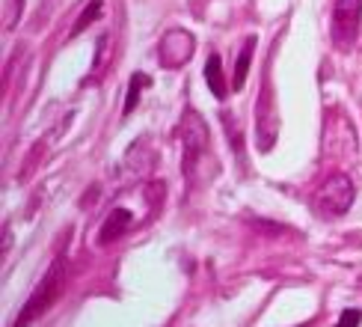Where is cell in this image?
<instances>
[{
	"instance_id": "obj_1",
	"label": "cell",
	"mask_w": 362,
	"mask_h": 327,
	"mask_svg": "<svg viewBox=\"0 0 362 327\" xmlns=\"http://www.w3.org/2000/svg\"><path fill=\"white\" fill-rule=\"evenodd\" d=\"M66 282H69V265H66V259L51 262V268H48V271L42 274V280L36 282L33 294L27 297V304L21 306L18 319H15L12 327H30V324H36V321L45 316V312H48V309L59 301V297H63Z\"/></svg>"
},
{
	"instance_id": "obj_2",
	"label": "cell",
	"mask_w": 362,
	"mask_h": 327,
	"mask_svg": "<svg viewBox=\"0 0 362 327\" xmlns=\"http://www.w3.org/2000/svg\"><path fill=\"white\" fill-rule=\"evenodd\" d=\"M351 202H354V182L344 173L327 176L312 197L315 212L321 217H341L351 208Z\"/></svg>"
},
{
	"instance_id": "obj_3",
	"label": "cell",
	"mask_w": 362,
	"mask_h": 327,
	"mask_svg": "<svg viewBox=\"0 0 362 327\" xmlns=\"http://www.w3.org/2000/svg\"><path fill=\"white\" fill-rule=\"evenodd\" d=\"M181 140H185V173L190 176V167L196 158L202 155V149L208 146V125L202 122L199 113H187L181 122Z\"/></svg>"
},
{
	"instance_id": "obj_4",
	"label": "cell",
	"mask_w": 362,
	"mask_h": 327,
	"mask_svg": "<svg viewBox=\"0 0 362 327\" xmlns=\"http://www.w3.org/2000/svg\"><path fill=\"white\" fill-rule=\"evenodd\" d=\"M362 18V0H336L333 6V36L344 45H351Z\"/></svg>"
},
{
	"instance_id": "obj_5",
	"label": "cell",
	"mask_w": 362,
	"mask_h": 327,
	"mask_svg": "<svg viewBox=\"0 0 362 327\" xmlns=\"http://www.w3.org/2000/svg\"><path fill=\"white\" fill-rule=\"evenodd\" d=\"M193 36L187 33V30H170L167 36H163V45H160V59L163 66L170 69H178L185 66L187 59L193 57Z\"/></svg>"
},
{
	"instance_id": "obj_6",
	"label": "cell",
	"mask_w": 362,
	"mask_h": 327,
	"mask_svg": "<svg viewBox=\"0 0 362 327\" xmlns=\"http://www.w3.org/2000/svg\"><path fill=\"white\" fill-rule=\"evenodd\" d=\"M131 223H134V217H131L128 208H113V212L104 217L101 229H98V244H113V241H119V238H122V235L131 229Z\"/></svg>"
},
{
	"instance_id": "obj_7",
	"label": "cell",
	"mask_w": 362,
	"mask_h": 327,
	"mask_svg": "<svg viewBox=\"0 0 362 327\" xmlns=\"http://www.w3.org/2000/svg\"><path fill=\"white\" fill-rule=\"evenodd\" d=\"M205 81H208V89L214 93V98H226V78H223V63H220V57L217 54H211L208 57V63H205Z\"/></svg>"
},
{
	"instance_id": "obj_8",
	"label": "cell",
	"mask_w": 362,
	"mask_h": 327,
	"mask_svg": "<svg viewBox=\"0 0 362 327\" xmlns=\"http://www.w3.org/2000/svg\"><path fill=\"white\" fill-rule=\"evenodd\" d=\"M152 84L148 81V74H131V84H128V98H125V108H122V116H131L134 113V108H137V101H140V96H143V89Z\"/></svg>"
},
{
	"instance_id": "obj_9",
	"label": "cell",
	"mask_w": 362,
	"mask_h": 327,
	"mask_svg": "<svg viewBox=\"0 0 362 327\" xmlns=\"http://www.w3.org/2000/svg\"><path fill=\"white\" fill-rule=\"evenodd\" d=\"M252 51H255V39L250 36L244 42V51L238 54V63H235V89H240L247 84V71H250V59H252Z\"/></svg>"
},
{
	"instance_id": "obj_10",
	"label": "cell",
	"mask_w": 362,
	"mask_h": 327,
	"mask_svg": "<svg viewBox=\"0 0 362 327\" xmlns=\"http://www.w3.org/2000/svg\"><path fill=\"white\" fill-rule=\"evenodd\" d=\"M101 9H104V0H93L83 12H81V18H78V24L71 27V36H81L86 27H93L95 21H98V15H101Z\"/></svg>"
},
{
	"instance_id": "obj_11",
	"label": "cell",
	"mask_w": 362,
	"mask_h": 327,
	"mask_svg": "<svg viewBox=\"0 0 362 327\" xmlns=\"http://www.w3.org/2000/svg\"><path fill=\"white\" fill-rule=\"evenodd\" d=\"M359 324H362V312L359 309H344L336 327H359Z\"/></svg>"
},
{
	"instance_id": "obj_12",
	"label": "cell",
	"mask_w": 362,
	"mask_h": 327,
	"mask_svg": "<svg viewBox=\"0 0 362 327\" xmlns=\"http://www.w3.org/2000/svg\"><path fill=\"white\" fill-rule=\"evenodd\" d=\"M107 42L110 36H101V54H95V74L104 69V59H107Z\"/></svg>"
},
{
	"instance_id": "obj_13",
	"label": "cell",
	"mask_w": 362,
	"mask_h": 327,
	"mask_svg": "<svg viewBox=\"0 0 362 327\" xmlns=\"http://www.w3.org/2000/svg\"><path fill=\"white\" fill-rule=\"evenodd\" d=\"M21 6H24V0H15V18L21 15Z\"/></svg>"
}]
</instances>
